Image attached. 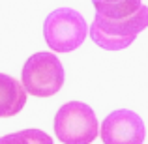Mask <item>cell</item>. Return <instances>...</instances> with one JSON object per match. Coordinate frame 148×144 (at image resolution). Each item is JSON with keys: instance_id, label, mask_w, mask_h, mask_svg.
I'll list each match as a JSON object with an SVG mask.
<instances>
[{"instance_id": "1", "label": "cell", "mask_w": 148, "mask_h": 144, "mask_svg": "<svg viewBox=\"0 0 148 144\" xmlns=\"http://www.w3.org/2000/svg\"><path fill=\"white\" fill-rule=\"evenodd\" d=\"M148 26V8L141 6L137 13L126 19H105L96 13L90 26V38L105 51H122Z\"/></svg>"}, {"instance_id": "2", "label": "cell", "mask_w": 148, "mask_h": 144, "mask_svg": "<svg viewBox=\"0 0 148 144\" xmlns=\"http://www.w3.org/2000/svg\"><path fill=\"white\" fill-rule=\"evenodd\" d=\"M54 133L62 144H90L99 135V124L86 103L69 101L56 111Z\"/></svg>"}, {"instance_id": "3", "label": "cell", "mask_w": 148, "mask_h": 144, "mask_svg": "<svg viewBox=\"0 0 148 144\" xmlns=\"http://www.w3.org/2000/svg\"><path fill=\"white\" fill-rule=\"evenodd\" d=\"M21 84L26 94L51 97L64 86V66L53 53H36L25 62Z\"/></svg>"}, {"instance_id": "4", "label": "cell", "mask_w": 148, "mask_h": 144, "mask_svg": "<svg viewBox=\"0 0 148 144\" xmlns=\"http://www.w3.org/2000/svg\"><path fill=\"white\" fill-rule=\"evenodd\" d=\"M88 26L79 11L71 8H58L43 23L45 43L56 53H71L86 40Z\"/></svg>"}, {"instance_id": "5", "label": "cell", "mask_w": 148, "mask_h": 144, "mask_svg": "<svg viewBox=\"0 0 148 144\" xmlns=\"http://www.w3.org/2000/svg\"><path fill=\"white\" fill-rule=\"evenodd\" d=\"M145 122L133 111L120 109L101 122L103 144H143L145 142Z\"/></svg>"}, {"instance_id": "6", "label": "cell", "mask_w": 148, "mask_h": 144, "mask_svg": "<svg viewBox=\"0 0 148 144\" xmlns=\"http://www.w3.org/2000/svg\"><path fill=\"white\" fill-rule=\"evenodd\" d=\"M26 92L17 79L0 73V118L15 116L25 109Z\"/></svg>"}, {"instance_id": "7", "label": "cell", "mask_w": 148, "mask_h": 144, "mask_svg": "<svg viewBox=\"0 0 148 144\" xmlns=\"http://www.w3.org/2000/svg\"><path fill=\"white\" fill-rule=\"evenodd\" d=\"M96 13L105 19H126L137 13L143 6L141 0H92Z\"/></svg>"}, {"instance_id": "8", "label": "cell", "mask_w": 148, "mask_h": 144, "mask_svg": "<svg viewBox=\"0 0 148 144\" xmlns=\"http://www.w3.org/2000/svg\"><path fill=\"white\" fill-rule=\"evenodd\" d=\"M0 144H53V139L41 129H23L2 137Z\"/></svg>"}]
</instances>
